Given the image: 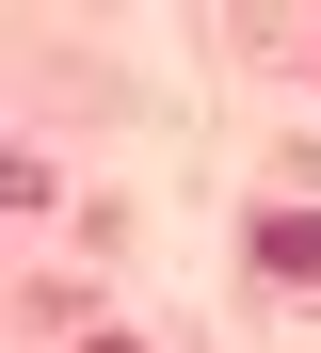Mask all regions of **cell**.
I'll return each instance as SVG.
<instances>
[{"mask_svg":"<svg viewBox=\"0 0 321 353\" xmlns=\"http://www.w3.org/2000/svg\"><path fill=\"white\" fill-rule=\"evenodd\" d=\"M257 273H273V289H321V209H257Z\"/></svg>","mask_w":321,"mask_h":353,"instance_id":"cell-1","label":"cell"}]
</instances>
